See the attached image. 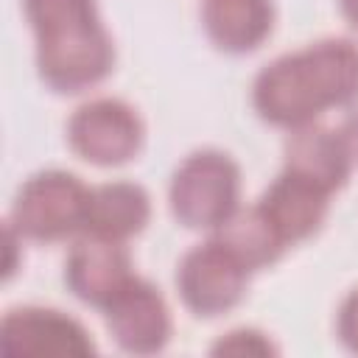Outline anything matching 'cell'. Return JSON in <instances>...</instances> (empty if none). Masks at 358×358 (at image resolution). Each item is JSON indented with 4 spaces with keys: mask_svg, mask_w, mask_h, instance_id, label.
<instances>
[{
    "mask_svg": "<svg viewBox=\"0 0 358 358\" xmlns=\"http://www.w3.org/2000/svg\"><path fill=\"white\" fill-rule=\"evenodd\" d=\"M358 92V50L347 42H324L308 53L271 64L260 84L257 101L277 120H299L327 101H344Z\"/></svg>",
    "mask_w": 358,
    "mask_h": 358,
    "instance_id": "6da1fadb",
    "label": "cell"
},
{
    "mask_svg": "<svg viewBox=\"0 0 358 358\" xmlns=\"http://www.w3.org/2000/svg\"><path fill=\"white\" fill-rule=\"evenodd\" d=\"M25 6L39 31L42 73L56 87H78L106 70L109 48L90 0H25Z\"/></svg>",
    "mask_w": 358,
    "mask_h": 358,
    "instance_id": "7a4b0ae2",
    "label": "cell"
},
{
    "mask_svg": "<svg viewBox=\"0 0 358 358\" xmlns=\"http://www.w3.org/2000/svg\"><path fill=\"white\" fill-rule=\"evenodd\" d=\"M84 210L81 187L73 176L64 173H42L20 193L14 215L20 229L36 238H56L76 227Z\"/></svg>",
    "mask_w": 358,
    "mask_h": 358,
    "instance_id": "3957f363",
    "label": "cell"
},
{
    "mask_svg": "<svg viewBox=\"0 0 358 358\" xmlns=\"http://www.w3.org/2000/svg\"><path fill=\"white\" fill-rule=\"evenodd\" d=\"M235 190V171L227 159L215 154L196 157L187 162L182 176H176V210L190 221H207L227 210Z\"/></svg>",
    "mask_w": 358,
    "mask_h": 358,
    "instance_id": "277c9868",
    "label": "cell"
},
{
    "mask_svg": "<svg viewBox=\"0 0 358 358\" xmlns=\"http://www.w3.org/2000/svg\"><path fill=\"white\" fill-rule=\"evenodd\" d=\"M76 145L95 159H120L137 140L134 123L117 103H92L84 106L73 120Z\"/></svg>",
    "mask_w": 358,
    "mask_h": 358,
    "instance_id": "5b68a950",
    "label": "cell"
},
{
    "mask_svg": "<svg viewBox=\"0 0 358 358\" xmlns=\"http://www.w3.org/2000/svg\"><path fill=\"white\" fill-rule=\"evenodd\" d=\"M322 185H316L313 179L291 171L288 176H282L271 193L266 196V218L274 229H280L282 235H302L310 227H316L319 215H322Z\"/></svg>",
    "mask_w": 358,
    "mask_h": 358,
    "instance_id": "8992f818",
    "label": "cell"
},
{
    "mask_svg": "<svg viewBox=\"0 0 358 358\" xmlns=\"http://www.w3.org/2000/svg\"><path fill=\"white\" fill-rule=\"evenodd\" d=\"M126 257L109 243H78L70 257V280L87 299H103L123 277Z\"/></svg>",
    "mask_w": 358,
    "mask_h": 358,
    "instance_id": "52a82bcc",
    "label": "cell"
},
{
    "mask_svg": "<svg viewBox=\"0 0 358 358\" xmlns=\"http://www.w3.org/2000/svg\"><path fill=\"white\" fill-rule=\"evenodd\" d=\"M185 285H187V296L199 308L221 305L238 294V271L224 252L204 249L190 255L185 266Z\"/></svg>",
    "mask_w": 358,
    "mask_h": 358,
    "instance_id": "ba28073f",
    "label": "cell"
},
{
    "mask_svg": "<svg viewBox=\"0 0 358 358\" xmlns=\"http://www.w3.org/2000/svg\"><path fill=\"white\" fill-rule=\"evenodd\" d=\"M210 28L229 48H249L266 31V3L263 0H213Z\"/></svg>",
    "mask_w": 358,
    "mask_h": 358,
    "instance_id": "9c48e42d",
    "label": "cell"
},
{
    "mask_svg": "<svg viewBox=\"0 0 358 358\" xmlns=\"http://www.w3.org/2000/svg\"><path fill=\"white\" fill-rule=\"evenodd\" d=\"M87 215L103 232H126L140 227L145 215V204L140 190L131 187H103L92 201H87Z\"/></svg>",
    "mask_w": 358,
    "mask_h": 358,
    "instance_id": "30bf717a",
    "label": "cell"
},
{
    "mask_svg": "<svg viewBox=\"0 0 358 358\" xmlns=\"http://www.w3.org/2000/svg\"><path fill=\"white\" fill-rule=\"evenodd\" d=\"M224 246H232V252L243 255L246 260H266L277 249V229L268 224V218L243 213L235 221H229L224 232Z\"/></svg>",
    "mask_w": 358,
    "mask_h": 358,
    "instance_id": "8fae6325",
    "label": "cell"
},
{
    "mask_svg": "<svg viewBox=\"0 0 358 358\" xmlns=\"http://www.w3.org/2000/svg\"><path fill=\"white\" fill-rule=\"evenodd\" d=\"M347 3V11H350V17L358 22V0H344Z\"/></svg>",
    "mask_w": 358,
    "mask_h": 358,
    "instance_id": "7c38bea8",
    "label": "cell"
}]
</instances>
